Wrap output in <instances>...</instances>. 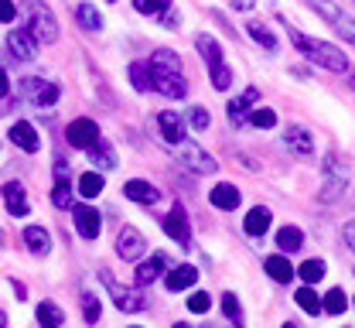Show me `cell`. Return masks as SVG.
I'll list each match as a JSON object with an SVG mask.
<instances>
[{
  "instance_id": "cell-29",
  "label": "cell",
  "mask_w": 355,
  "mask_h": 328,
  "mask_svg": "<svg viewBox=\"0 0 355 328\" xmlns=\"http://www.w3.org/2000/svg\"><path fill=\"white\" fill-rule=\"evenodd\" d=\"M76 21H79L86 31H103V17H99V10H96L92 3H79V7H76Z\"/></svg>"
},
{
  "instance_id": "cell-22",
  "label": "cell",
  "mask_w": 355,
  "mask_h": 328,
  "mask_svg": "<svg viewBox=\"0 0 355 328\" xmlns=\"http://www.w3.org/2000/svg\"><path fill=\"white\" fill-rule=\"evenodd\" d=\"M270 219H273V216H270V209H266V205H257V209H250V212H246L243 230H246L250 236H263L266 230H270Z\"/></svg>"
},
{
  "instance_id": "cell-46",
  "label": "cell",
  "mask_w": 355,
  "mask_h": 328,
  "mask_svg": "<svg viewBox=\"0 0 355 328\" xmlns=\"http://www.w3.org/2000/svg\"><path fill=\"white\" fill-rule=\"evenodd\" d=\"M352 89H355V76H352Z\"/></svg>"
},
{
  "instance_id": "cell-12",
  "label": "cell",
  "mask_w": 355,
  "mask_h": 328,
  "mask_svg": "<svg viewBox=\"0 0 355 328\" xmlns=\"http://www.w3.org/2000/svg\"><path fill=\"white\" fill-rule=\"evenodd\" d=\"M103 284H106V291L113 294V301H116V308H120V311H140V308L147 304L140 291H127V287H120L110 274H103Z\"/></svg>"
},
{
  "instance_id": "cell-16",
  "label": "cell",
  "mask_w": 355,
  "mask_h": 328,
  "mask_svg": "<svg viewBox=\"0 0 355 328\" xmlns=\"http://www.w3.org/2000/svg\"><path fill=\"white\" fill-rule=\"evenodd\" d=\"M7 137L14 141V147H21V150H31V154H35V150L42 147V137H38V130H35V127H31L28 120H17V123L10 127V134H7Z\"/></svg>"
},
{
  "instance_id": "cell-24",
  "label": "cell",
  "mask_w": 355,
  "mask_h": 328,
  "mask_svg": "<svg viewBox=\"0 0 355 328\" xmlns=\"http://www.w3.org/2000/svg\"><path fill=\"white\" fill-rule=\"evenodd\" d=\"M89 161H92L99 171H110V168H116V150H113L106 141H99V144L89 147Z\"/></svg>"
},
{
  "instance_id": "cell-39",
  "label": "cell",
  "mask_w": 355,
  "mask_h": 328,
  "mask_svg": "<svg viewBox=\"0 0 355 328\" xmlns=\"http://www.w3.org/2000/svg\"><path fill=\"white\" fill-rule=\"evenodd\" d=\"M222 311H225V318L229 322H243V311H239V297L236 294H222Z\"/></svg>"
},
{
  "instance_id": "cell-18",
  "label": "cell",
  "mask_w": 355,
  "mask_h": 328,
  "mask_svg": "<svg viewBox=\"0 0 355 328\" xmlns=\"http://www.w3.org/2000/svg\"><path fill=\"white\" fill-rule=\"evenodd\" d=\"M157 127H161V134H164V141L171 144V147H175V144H181V141H184V137H188V134H184V120L178 116L175 110H164V113L157 116Z\"/></svg>"
},
{
  "instance_id": "cell-41",
  "label": "cell",
  "mask_w": 355,
  "mask_h": 328,
  "mask_svg": "<svg viewBox=\"0 0 355 328\" xmlns=\"http://www.w3.org/2000/svg\"><path fill=\"white\" fill-rule=\"evenodd\" d=\"M250 123L260 127V130H270V127H277V113H273V110H253Z\"/></svg>"
},
{
  "instance_id": "cell-23",
  "label": "cell",
  "mask_w": 355,
  "mask_h": 328,
  "mask_svg": "<svg viewBox=\"0 0 355 328\" xmlns=\"http://www.w3.org/2000/svg\"><path fill=\"white\" fill-rule=\"evenodd\" d=\"M21 239H24V246H28L35 257H44V253L51 250V236L44 233L42 226H28V230L21 233Z\"/></svg>"
},
{
  "instance_id": "cell-28",
  "label": "cell",
  "mask_w": 355,
  "mask_h": 328,
  "mask_svg": "<svg viewBox=\"0 0 355 328\" xmlns=\"http://www.w3.org/2000/svg\"><path fill=\"white\" fill-rule=\"evenodd\" d=\"M130 83L137 93H147L154 89V76H150V62H133L130 65Z\"/></svg>"
},
{
  "instance_id": "cell-27",
  "label": "cell",
  "mask_w": 355,
  "mask_h": 328,
  "mask_svg": "<svg viewBox=\"0 0 355 328\" xmlns=\"http://www.w3.org/2000/svg\"><path fill=\"white\" fill-rule=\"evenodd\" d=\"M277 246H280L284 253H294V250L304 246V233H301L297 226H280V230H277Z\"/></svg>"
},
{
  "instance_id": "cell-5",
  "label": "cell",
  "mask_w": 355,
  "mask_h": 328,
  "mask_svg": "<svg viewBox=\"0 0 355 328\" xmlns=\"http://www.w3.org/2000/svg\"><path fill=\"white\" fill-rule=\"evenodd\" d=\"M308 3H311V10H318V14H321V17H324V21H328V24L349 42V45H355V21L338 7V3H335V0H308Z\"/></svg>"
},
{
  "instance_id": "cell-35",
  "label": "cell",
  "mask_w": 355,
  "mask_h": 328,
  "mask_svg": "<svg viewBox=\"0 0 355 328\" xmlns=\"http://www.w3.org/2000/svg\"><path fill=\"white\" fill-rule=\"evenodd\" d=\"M345 308H349L345 291H342V287H331V291L324 294V311H328V315H342Z\"/></svg>"
},
{
  "instance_id": "cell-40",
  "label": "cell",
  "mask_w": 355,
  "mask_h": 328,
  "mask_svg": "<svg viewBox=\"0 0 355 328\" xmlns=\"http://www.w3.org/2000/svg\"><path fill=\"white\" fill-rule=\"evenodd\" d=\"M184 120H188V127H195V130H209V123H212V120H209V113H205L202 106H191Z\"/></svg>"
},
{
  "instance_id": "cell-1",
  "label": "cell",
  "mask_w": 355,
  "mask_h": 328,
  "mask_svg": "<svg viewBox=\"0 0 355 328\" xmlns=\"http://www.w3.org/2000/svg\"><path fill=\"white\" fill-rule=\"evenodd\" d=\"M150 76H154V89L168 99H184L188 96V79H184V69H181V58L175 51L161 48L150 55Z\"/></svg>"
},
{
  "instance_id": "cell-20",
  "label": "cell",
  "mask_w": 355,
  "mask_h": 328,
  "mask_svg": "<svg viewBox=\"0 0 355 328\" xmlns=\"http://www.w3.org/2000/svg\"><path fill=\"white\" fill-rule=\"evenodd\" d=\"M257 99H260V93H257V89H246L239 99H232V103H229V120H232L236 127H243V123L253 116V113H250V106H253Z\"/></svg>"
},
{
  "instance_id": "cell-43",
  "label": "cell",
  "mask_w": 355,
  "mask_h": 328,
  "mask_svg": "<svg viewBox=\"0 0 355 328\" xmlns=\"http://www.w3.org/2000/svg\"><path fill=\"white\" fill-rule=\"evenodd\" d=\"M14 17H17V7H14V0H3V3H0V21H3V24H10Z\"/></svg>"
},
{
  "instance_id": "cell-32",
  "label": "cell",
  "mask_w": 355,
  "mask_h": 328,
  "mask_svg": "<svg viewBox=\"0 0 355 328\" xmlns=\"http://www.w3.org/2000/svg\"><path fill=\"white\" fill-rule=\"evenodd\" d=\"M38 322H42L44 328H58L65 322V311H62L58 304H51V301H42V304H38Z\"/></svg>"
},
{
  "instance_id": "cell-9",
  "label": "cell",
  "mask_w": 355,
  "mask_h": 328,
  "mask_svg": "<svg viewBox=\"0 0 355 328\" xmlns=\"http://www.w3.org/2000/svg\"><path fill=\"white\" fill-rule=\"evenodd\" d=\"M7 51H10L14 62H31V58L38 55V38H35L28 28H14V31L7 35Z\"/></svg>"
},
{
  "instance_id": "cell-2",
  "label": "cell",
  "mask_w": 355,
  "mask_h": 328,
  "mask_svg": "<svg viewBox=\"0 0 355 328\" xmlns=\"http://www.w3.org/2000/svg\"><path fill=\"white\" fill-rule=\"evenodd\" d=\"M287 31H291L294 48H297L304 58H311L314 65H321V69H328V72H345V69H349V58H345L342 48H335L331 42H318V38H311V35H301V31L291 28V24H287Z\"/></svg>"
},
{
  "instance_id": "cell-34",
  "label": "cell",
  "mask_w": 355,
  "mask_h": 328,
  "mask_svg": "<svg viewBox=\"0 0 355 328\" xmlns=\"http://www.w3.org/2000/svg\"><path fill=\"white\" fill-rule=\"evenodd\" d=\"M103 191V175L99 171H86L83 178H79V195L83 198H96Z\"/></svg>"
},
{
  "instance_id": "cell-15",
  "label": "cell",
  "mask_w": 355,
  "mask_h": 328,
  "mask_svg": "<svg viewBox=\"0 0 355 328\" xmlns=\"http://www.w3.org/2000/svg\"><path fill=\"white\" fill-rule=\"evenodd\" d=\"M3 202H7V212L14 216V219H21V216H28V191L21 182H7L3 185Z\"/></svg>"
},
{
  "instance_id": "cell-19",
  "label": "cell",
  "mask_w": 355,
  "mask_h": 328,
  "mask_svg": "<svg viewBox=\"0 0 355 328\" xmlns=\"http://www.w3.org/2000/svg\"><path fill=\"white\" fill-rule=\"evenodd\" d=\"M123 191H127V198H130V202H140V205H154V202H161V191L150 185V182H140V178L127 182Z\"/></svg>"
},
{
  "instance_id": "cell-10",
  "label": "cell",
  "mask_w": 355,
  "mask_h": 328,
  "mask_svg": "<svg viewBox=\"0 0 355 328\" xmlns=\"http://www.w3.org/2000/svg\"><path fill=\"white\" fill-rule=\"evenodd\" d=\"M116 253H120V260L137 264V260H144V253H147V239L140 236V230L123 226V230H120V239H116Z\"/></svg>"
},
{
  "instance_id": "cell-42",
  "label": "cell",
  "mask_w": 355,
  "mask_h": 328,
  "mask_svg": "<svg viewBox=\"0 0 355 328\" xmlns=\"http://www.w3.org/2000/svg\"><path fill=\"white\" fill-rule=\"evenodd\" d=\"M83 311H86V322H99V301L92 297V294H86V301H83Z\"/></svg>"
},
{
  "instance_id": "cell-6",
  "label": "cell",
  "mask_w": 355,
  "mask_h": 328,
  "mask_svg": "<svg viewBox=\"0 0 355 328\" xmlns=\"http://www.w3.org/2000/svg\"><path fill=\"white\" fill-rule=\"evenodd\" d=\"M171 150H175L178 161H181L188 171H195V175H212V171H216V161H212V157H209L195 141H188V137H184L181 144H175Z\"/></svg>"
},
{
  "instance_id": "cell-11",
  "label": "cell",
  "mask_w": 355,
  "mask_h": 328,
  "mask_svg": "<svg viewBox=\"0 0 355 328\" xmlns=\"http://www.w3.org/2000/svg\"><path fill=\"white\" fill-rule=\"evenodd\" d=\"M168 267H171L168 253H154V257H147V260H137L133 284H137V287H144V284H154L157 277H161V274H168Z\"/></svg>"
},
{
  "instance_id": "cell-44",
  "label": "cell",
  "mask_w": 355,
  "mask_h": 328,
  "mask_svg": "<svg viewBox=\"0 0 355 328\" xmlns=\"http://www.w3.org/2000/svg\"><path fill=\"white\" fill-rule=\"evenodd\" d=\"M345 243H349V246L355 250V219L349 223V226H345Z\"/></svg>"
},
{
  "instance_id": "cell-7",
  "label": "cell",
  "mask_w": 355,
  "mask_h": 328,
  "mask_svg": "<svg viewBox=\"0 0 355 328\" xmlns=\"http://www.w3.org/2000/svg\"><path fill=\"white\" fill-rule=\"evenodd\" d=\"M21 96L31 103V106H38V110H51L55 103H58V86L55 83H48V79H21Z\"/></svg>"
},
{
  "instance_id": "cell-33",
  "label": "cell",
  "mask_w": 355,
  "mask_h": 328,
  "mask_svg": "<svg viewBox=\"0 0 355 328\" xmlns=\"http://www.w3.org/2000/svg\"><path fill=\"white\" fill-rule=\"evenodd\" d=\"M51 202H55L58 209H76V205H72V185L65 182V175H58V182L51 188Z\"/></svg>"
},
{
  "instance_id": "cell-30",
  "label": "cell",
  "mask_w": 355,
  "mask_h": 328,
  "mask_svg": "<svg viewBox=\"0 0 355 328\" xmlns=\"http://www.w3.org/2000/svg\"><path fill=\"white\" fill-rule=\"evenodd\" d=\"M175 0H133V10L137 14H147V17H164L171 10Z\"/></svg>"
},
{
  "instance_id": "cell-4",
  "label": "cell",
  "mask_w": 355,
  "mask_h": 328,
  "mask_svg": "<svg viewBox=\"0 0 355 328\" xmlns=\"http://www.w3.org/2000/svg\"><path fill=\"white\" fill-rule=\"evenodd\" d=\"M24 28H28L42 45H55V42H58V24H55L51 10L44 7L42 0H28V3H24Z\"/></svg>"
},
{
  "instance_id": "cell-36",
  "label": "cell",
  "mask_w": 355,
  "mask_h": 328,
  "mask_svg": "<svg viewBox=\"0 0 355 328\" xmlns=\"http://www.w3.org/2000/svg\"><path fill=\"white\" fill-rule=\"evenodd\" d=\"M297 277L304 284H318L324 277V260H304V264L297 267Z\"/></svg>"
},
{
  "instance_id": "cell-3",
  "label": "cell",
  "mask_w": 355,
  "mask_h": 328,
  "mask_svg": "<svg viewBox=\"0 0 355 328\" xmlns=\"http://www.w3.org/2000/svg\"><path fill=\"white\" fill-rule=\"evenodd\" d=\"M195 48L202 51V62L209 65V76H212V86L216 89H229L232 86V69L225 65V58H222V45L212 38V35H198L195 38Z\"/></svg>"
},
{
  "instance_id": "cell-25",
  "label": "cell",
  "mask_w": 355,
  "mask_h": 328,
  "mask_svg": "<svg viewBox=\"0 0 355 328\" xmlns=\"http://www.w3.org/2000/svg\"><path fill=\"white\" fill-rule=\"evenodd\" d=\"M287 147L294 150V154H301V157H308L311 150H314V141H311V134L304 127H287Z\"/></svg>"
},
{
  "instance_id": "cell-14",
  "label": "cell",
  "mask_w": 355,
  "mask_h": 328,
  "mask_svg": "<svg viewBox=\"0 0 355 328\" xmlns=\"http://www.w3.org/2000/svg\"><path fill=\"white\" fill-rule=\"evenodd\" d=\"M209 202L222 209V212H232V209H239V202H243V195H239V188L232 185V182H219V185L209 191Z\"/></svg>"
},
{
  "instance_id": "cell-38",
  "label": "cell",
  "mask_w": 355,
  "mask_h": 328,
  "mask_svg": "<svg viewBox=\"0 0 355 328\" xmlns=\"http://www.w3.org/2000/svg\"><path fill=\"white\" fill-rule=\"evenodd\" d=\"M212 308V294H205V291H195L191 297H188V311L191 315H205Z\"/></svg>"
},
{
  "instance_id": "cell-26",
  "label": "cell",
  "mask_w": 355,
  "mask_h": 328,
  "mask_svg": "<svg viewBox=\"0 0 355 328\" xmlns=\"http://www.w3.org/2000/svg\"><path fill=\"white\" fill-rule=\"evenodd\" d=\"M263 267H266V274H270V277H273L277 284H287L291 277H294V274H297V270L287 264V257H277V253H273V257H266Z\"/></svg>"
},
{
  "instance_id": "cell-45",
  "label": "cell",
  "mask_w": 355,
  "mask_h": 328,
  "mask_svg": "<svg viewBox=\"0 0 355 328\" xmlns=\"http://www.w3.org/2000/svg\"><path fill=\"white\" fill-rule=\"evenodd\" d=\"M257 0H232V7H239V10H250Z\"/></svg>"
},
{
  "instance_id": "cell-31",
  "label": "cell",
  "mask_w": 355,
  "mask_h": 328,
  "mask_svg": "<svg viewBox=\"0 0 355 328\" xmlns=\"http://www.w3.org/2000/svg\"><path fill=\"white\" fill-rule=\"evenodd\" d=\"M246 35H250L257 45H263L266 51H277V35H270L266 24H260V21H250V24H246Z\"/></svg>"
},
{
  "instance_id": "cell-21",
  "label": "cell",
  "mask_w": 355,
  "mask_h": 328,
  "mask_svg": "<svg viewBox=\"0 0 355 328\" xmlns=\"http://www.w3.org/2000/svg\"><path fill=\"white\" fill-rule=\"evenodd\" d=\"M195 281H198V270H195L191 264H181V267L171 270V274H164L168 291H188V287H195Z\"/></svg>"
},
{
  "instance_id": "cell-37",
  "label": "cell",
  "mask_w": 355,
  "mask_h": 328,
  "mask_svg": "<svg viewBox=\"0 0 355 328\" xmlns=\"http://www.w3.org/2000/svg\"><path fill=\"white\" fill-rule=\"evenodd\" d=\"M294 301H297V304H301L308 315H321V311H324V304L318 301V294H314L311 287H301V291L294 294Z\"/></svg>"
},
{
  "instance_id": "cell-8",
  "label": "cell",
  "mask_w": 355,
  "mask_h": 328,
  "mask_svg": "<svg viewBox=\"0 0 355 328\" xmlns=\"http://www.w3.org/2000/svg\"><path fill=\"white\" fill-rule=\"evenodd\" d=\"M65 141L72 144V147H79V150H89L92 144H99V127H96V120H86V116H79V120H72L69 127H65Z\"/></svg>"
},
{
  "instance_id": "cell-47",
  "label": "cell",
  "mask_w": 355,
  "mask_h": 328,
  "mask_svg": "<svg viewBox=\"0 0 355 328\" xmlns=\"http://www.w3.org/2000/svg\"><path fill=\"white\" fill-rule=\"evenodd\" d=\"M352 304H355V297H352Z\"/></svg>"
},
{
  "instance_id": "cell-13",
  "label": "cell",
  "mask_w": 355,
  "mask_h": 328,
  "mask_svg": "<svg viewBox=\"0 0 355 328\" xmlns=\"http://www.w3.org/2000/svg\"><path fill=\"white\" fill-rule=\"evenodd\" d=\"M161 226H164V233L171 236L178 246H184V250H188L191 233H188V219H184V209H181V205H175V209L164 216V223H161Z\"/></svg>"
},
{
  "instance_id": "cell-17",
  "label": "cell",
  "mask_w": 355,
  "mask_h": 328,
  "mask_svg": "<svg viewBox=\"0 0 355 328\" xmlns=\"http://www.w3.org/2000/svg\"><path fill=\"white\" fill-rule=\"evenodd\" d=\"M72 216H76V233L83 236V239H96V236H99V212H96V209L76 205Z\"/></svg>"
}]
</instances>
